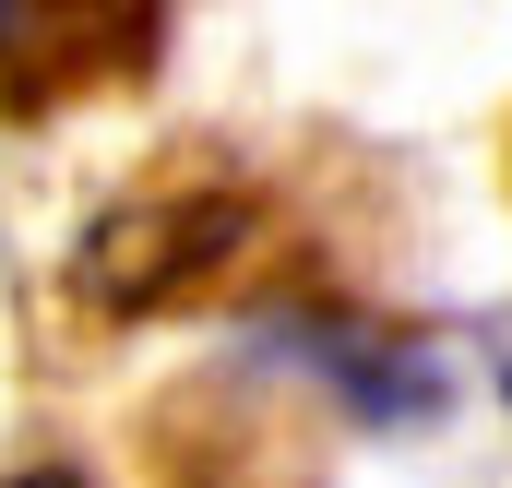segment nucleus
<instances>
[{
	"instance_id": "7ed1b4c3",
	"label": "nucleus",
	"mask_w": 512,
	"mask_h": 488,
	"mask_svg": "<svg viewBox=\"0 0 512 488\" xmlns=\"http://www.w3.org/2000/svg\"><path fill=\"white\" fill-rule=\"evenodd\" d=\"M0 488H84V477H60V465H36V477H0Z\"/></svg>"
},
{
	"instance_id": "f03ea898",
	"label": "nucleus",
	"mask_w": 512,
	"mask_h": 488,
	"mask_svg": "<svg viewBox=\"0 0 512 488\" xmlns=\"http://www.w3.org/2000/svg\"><path fill=\"white\" fill-rule=\"evenodd\" d=\"M227 239H239V203H143V215H108L72 274H84L96 310H155L167 286H191L203 262H227Z\"/></svg>"
},
{
	"instance_id": "f257e3e1",
	"label": "nucleus",
	"mask_w": 512,
	"mask_h": 488,
	"mask_svg": "<svg viewBox=\"0 0 512 488\" xmlns=\"http://www.w3.org/2000/svg\"><path fill=\"white\" fill-rule=\"evenodd\" d=\"M262 346H274V358H298L334 405H358V429H417V417H441V393H453V369L429 358V346H405V334H382V322L274 310V322H262Z\"/></svg>"
}]
</instances>
